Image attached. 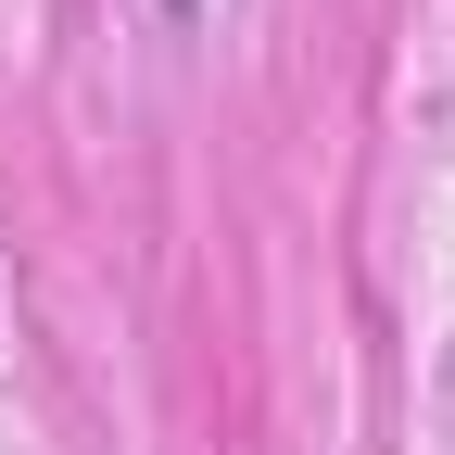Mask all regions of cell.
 I'll return each mask as SVG.
<instances>
[{
	"mask_svg": "<svg viewBox=\"0 0 455 455\" xmlns=\"http://www.w3.org/2000/svg\"><path fill=\"white\" fill-rule=\"evenodd\" d=\"M164 13H178V26H190V13H203V0H164Z\"/></svg>",
	"mask_w": 455,
	"mask_h": 455,
	"instance_id": "cell-1",
	"label": "cell"
}]
</instances>
